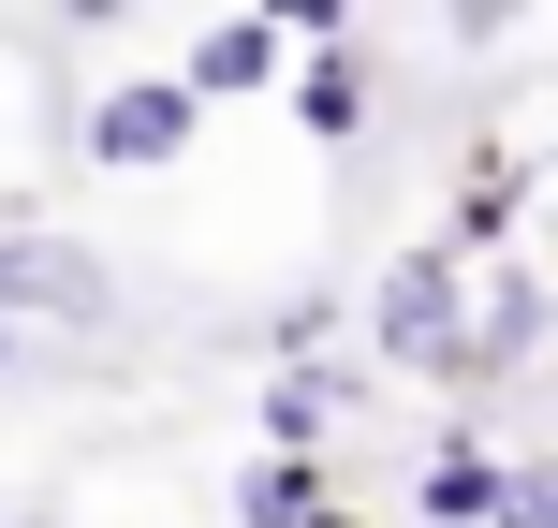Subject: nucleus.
<instances>
[{
	"mask_svg": "<svg viewBox=\"0 0 558 528\" xmlns=\"http://www.w3.org/2000/svg\"><path fill=\"white\" fill-rule=\"evenodd\" d=\"M338 412H353V367H279L265 382V455H308Z\"/></svg>",
	"mask_w": 558,
	"mask_h": 528,
	"instance_id": "obj_7",
	"label": "nucleus"
},
{
	"mask_svg": "<svg viewBox=\"0 0 558 528\" xmlns=\"http://www.w3.org/2000/svg\"><path fill=\"white\" fill-rule=\"evenodd\" d=\"M367 337H383V367H441V382H456V337H471V265H456V250H397L383 294H367Z\"/></svg>",
	"mask_w": 558,
	"mask_h": 528,
	"instance_id": "obj_1",
	"label": "nucleus"
},
{
	"mask_svg": "<svg viewBox=\"0 0 558 528\" xmlns=\"http://www.w3.org/2000/svg\"><path fill=\"white\" fill-rule=\"evenodd\" d=\"M177 147H192V88H177V74H133V88L88 103V162L147 176V162H177Z\"/></svg>",
	"mask_w": 558,
	"mask_h": 528,
	"instance_id": "obj_3",
	"label": "nucleus"
},
{
	"mask_svg": "<svg viewBox=\"0 0 558 528\" xmlns=\"http://www.w3.org/2000/svg\"><path fill=\"white\" fill-rule=\"evenodd\" d=\"M279 74H294V29L279 15H206L177 88H192V118H206V103H235V88H279Z\"/></svg>",
	"mask_w": 558,
	"mask_h": 528,
	"instance_id": "obj_5",
	"label": "nucleus"
},
{
	"mask_svg": "<svg viewBox=\"0 0 558 528\" xmlns=\"http://www.w3.org/2000/svg\"><path fill=\"white\" fill-rule=\"evenodd\" d=\"M15 323H118V265L74 250V235L0 221V337H15Z\"/></svg>",
	"mask_w": 558,
	"mask_h": 528,
	"instance_id": "obj_2",
	"label": "nucleus"
},
{
	"mask_svg": "<svg viewBox=\"0 0 558 528\" xmlns=\"http://www.w3.org/2000/svg\"><path fill=\"white\" fill-rule=\"evenodd\" d=\"M0 367H15V337H0Z\"/></svg>",
	"mask_w": 558,
	"mask_h": 528,
	"instance_id": "obj_14",
	"label": "nucleus"
},
{
	"mask_svg": "<svg viewBox=\"0 0 558 528\" xmlns=\"http://www.w3.org/2000/svg\"><path fill=\"white\" fill-rule=\"evenodd\" d=\"M324 323H338V308H279V323H265V353H279V367H324Z\"/></svg>",
	"mask_w": 558,
	"mask_h": 528,
	"instance_id": "obj_11",
	"label": "nucleus"
},
{
	"mask_svg": "<svg viewBox=\"0 0 558 528\" xmlns=\"http://www.w3.org/2000/svg\"><path fill=\"white\" fill-rule=\"evenodd\" d=\"M308 528H353V514H308Z\"/></svg>",
	"mask_w": 558,
	"mask_h": 528,
	"instance_id": "obj_12",
	"label": "nucleus"
},
{
	"mask_svg": "<svg viewBox=\"0 0 558 528\" xmlns=\"http://www.w3.org/2000/svg\"><path fill=\"white\" fill-rule=\"evenodd\" d=\"M485 528H558V484H544V470H500V500H485Z\"/></svg>",
	"mask_w": 558,
	"mask_h": 528,
	"instance_id": "obj_10",
	"label": "nucleus"
},
{
	"mask_svg": "<svg viewBox=\"0 0 558 528\" xmlns=\"http://www.w3.org/2000/svg\"><path fill=\"white\" fill-rule=\"evenodd\" d=\"M279 103H294V133H308V147H353V133H367V103H383V88H367V59H353V29H308V59L279 74Z\"/></svg>",
	"mask_w": 558,
	"mask_h": 528,
	"instance_id": "obj_4",
	"label": "nucleus"
},
{
	"mask_svg": "<svg viewBox=\"0 0 558 528\" xmlns=\"http://www.w3.org/2000/svg\"><path fill=\"white\" fill-rule=\"evenodd\" d=\"M308 514H324L308 455H251V470H235V528H308Z\"/></svg>",
	"mask_w": 558,
	"mask_h": 528,
	"instance_id": "obj_9",
	"label": "nucleus"
},
{
	"mask_svg": "<svg viewBox=\"0 0 558 528\" xmlns=\"http://www.w3.org/2000/svg\"><path fill=\"white\" fill-rule=\"evenodd\" d=\"M530 353H544V279L500 265V279H485V323L456 337V382H500V367H530Z\"/></svg>",
	"mask_w": 558,
	"mask_h": 528,
	"instance_id": "obj_6",
	"label": "nucleus"
},
{
	"mask_svg": "<svg viewBox=\"0 0 558 528\" xmlns=\"http://www.w3.org/2000/svg\"><path fill=\"white\" fill-rule=\"evenodd\" d=\"M15 528H59V514H15Z\"/></svg>",
	"mask_w": 558,
	"mask_h": 528,
	"instance_id": "obj_13",
	"label": "nucleus"
},
{
	"mask_svg": "<svg viewBox=\"0 0 558 528\" xmlns=\"http://www.w3.org/2000/svg\"><path fill=\"white\" fill-rule=\"evenodd\" d=\"M412 500H426V528H485V500H500V455L456 426V441L426 455V484H412Z\"/></svg>",
	"mask_w": 558,
	"mask_h": 528,
	"instance_id": "obj_8",
	"label": "nucleus"
}]
</instances>
